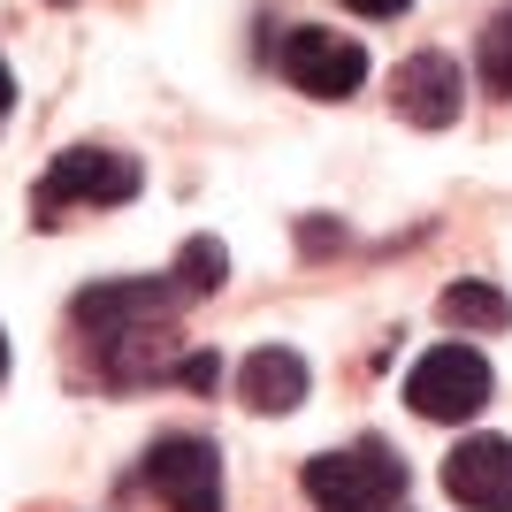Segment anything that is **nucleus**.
Returning a JSON list of instances; mask_svg holds the SVG:
<instances>
[{
    "instance_id": "f257e3e1",
    "label": "nucleus",
    "mask_w": 512,
    "mask_h": 512,
    "mask_svg": "<svg viewBox=\"0 0 512 512\" xmlns=\"http://www.w3.org/2000/svg\"><path fill=\"white\" fill-rule=\"evenodd\" d=\"M138 184H146V169H138L130 153H115V146H69V153H54L46 176L31 184V222L54 230V222H69L77 207H123V199H138Z\"/></svg>"
},
{
    "instance_id": "f03ea898",
    "label": "nucleus",
    "mask_w": 512,
    "mask_h": 512,
    "mask_svg": "<svg viewBox=\"0 0 512 512\" xmlns=\"http://www.w3.org/2000/svg\"><path fill=\"white\" fill-rule=\"evenodd\" d=\"M299 482H306V497H314L321 512H390L406 497V459H398L383 436H367V444L306 459Z\"/></svg>"
},
{
    "instance_id": "7ed1b4c3",
    "label": "nucleus",
    "mask_w": 512,
    "mask_h": 512,
    "mask_svg": "<svg viewBox=\"0 0 512 512\" xmlns=\"http://www.w3.org/2000/svg\"><path fill=\"white\" fill-rule=\"evenodd\" d=\"M490 360L474 352V344H436V352H421L406 375V406L421 413V421H474V413L490 406Z\"/></svg>"
},
{
    "instance_id": "20e7f679",
    "label": "nucleus",
    "mask_w": 512,
    "mask_h": 512,
    "mask_svg": "<svg viewBox=\"0 0 512 512\" xmlns=\"http://www.w3.org/2000/svg\"><path fill=\"white\" fill-rule=\"evenodd\" d=\"M283 77L291 92L306 100H352L367 85V46L344 39V31H321V23H299V31H283Z\"/></svg>"
},
{
    "instance_id": "39448f33",
    "label": "nucleus",
    "mask_w": 512,
    "mask_h": 512,
    "mask_svg": "<svg viewBox=\"0 0 512 512\" xmlns=\"http://www.w3.org/2000/svg\"><path fill=\"white\" fill-rule=\"evenodd\" d=\"M390 107L413 130H451L459 107H467V77H459V62H451L444 46H421V54H406V62L390 69Z\"/></svg>"
},
{
    "instance_id": "423d86ee",
    "label": "nucleus",
    "mask_w": 512,
    "mask_h": 512,
    "mask_svg": "<svg viewBox=\"0 0 512 512\" xmlns=\"http://www.w3.org/2000/svg\"><path fill=\"white\" fill-rule=\"evenodd\" d=\"M146 490L169 512H222V459L207 436H161L146 451Z\"/></svg>"
},
{
    "instance_id": "0eeeda50",
    "label": "nucleus",
    "mask_w": 512,
    "mask_h": 512,
    "mask_svg": "<svg viewBox=\"0 0 512 512\" xmlns=\"http://www.w3.org/2000/svg\"><path fill=\"white\" fill-rule=\"evenodd\" d=\"M176 306H192L176 283L115 276V283H92V291H77L69 321H77L85 337H115V329H138V321H176Z\"/></svg>"
},
{
    "instance_id": "6e6552de",
    "label": "nucleus",
    "mask_w": 512,
    "mask_h": 512,
    "mask_svg": "<svg viewBox=\"0 0 512 512\" xmlns=\"http://www.w3.org/2000/svg\"><path fill=\"white\" fill-rule=\"evenodd\" d=\"M444 490L467 512H512V444L505 436H467L444 459Z\"/></svg>"
},
{
    "instance_id": "1a4fd4ad",
    "label": "nucleus",
    "mask_w": 512,
    "mask_h": 512,
    "mask_svg": "<svg viewBox=\"0 0 512 512\" xmlns=\"http://www.w3.org/2000/svg\"><path fill=\"white\" fill-rule=\"evenodd\" d=\"M306 360L291 352V344H260V352H245V367H237V398L253 413H299L306 398Z\"/></svg>"
},
{
    "instance_id": "9d476101",
    "label": "nucleus",
    "mask_w": 512,
    "mask_h": 512,
    "mask_svg": "<svg viewBox=\"0 0 512 512\" xmlns=\"http://www.w3.org/2000/svg\"><path fill=\"white\" fill-rule=\"evenodd\" d=\"M222 276H230V245H222V237H192V245L176 253V268H169V283L184 299H214Z\"/></svg>"
},
{
    "instance_id": "9b49d317",
    "label": "nucleus",
    "mask_w": 512,
    "mask_h": 512,
    "mask_svg": "<svg viewBox=\"0 0 512 512\" xmlns=\"http://www.w3.org/2000/svg\"><path fill=\"white\" fill-rule=\"evenodd\" d=\"M444 321H451V329H505L512 299L497 291V283H451V291H444Z\"/></svg>"
},
{
    "instance_id": "f8f14e48",
    "label": "nucleus",
    "mask_w": 512,
    "mask_h": 512,
    "mask_svg": "<svg viewBox=\"0 0 512 512\" xmlns=\"http://www.w3.org/2000/svg\"><path fill=\"white\" fill-rule=\"evenodd\" d=\"M482 85H490L497 100H512V8L490 16V31H482Z\"/></svg>"
},
{
    "instance_id": "ddd939ff",
    "label": "nucleus",
    "mask_w": 512,
    "mask_h": 512,
    "mask_svg": "<svg viewBox=\"0 0 512 512\" xmlns=\"http://www.w3.org/2000/svg\"><path fill=\"white\" fill-rule=\"evenodd\" d=\"M214 375H222V360H214V352H184V367H176V383H184V390H207Z\"/></svg>"
},
{
    "instance_id": "4468645a",
    "label": "nucleus",
    "mask_w": 512,
    "mask_h": 512,
    "mask_svg": "<svg viewBox=\"0 0 512 512\" xmlns=\"http://www.w3.org/2000/svg\"><path fill=\"white\" fill-rule=\"evenodd\" d=\"M299 245H306V253H337L344 230H337V222H299Z\"/></svg>"
},
{
    "instance_id": "2eb2a0df",
    "label": "nucleus",
    "mask_w": 512,
    "mask_h": 512,
    "mask_svg": "<svg viewBox=\"0 0 512 512\" xmlns=\"http://www.w3.org/2000/svg\"><path fill=\"white\" fill-rule=\"evenodd\" d=\"M344 8H352V16H375V23H383V16H406L413 0H344Z\"/></svg>"
},
{
    "instance_id": "dca6fc26",
    "label": "nucleus",
    "mask_w": 512,
    "mask_h": 512,
    "mask_svg": "<svg viewBox=\"0 0 512 512\" xmlns=\"http://www.w3.org/2000/svg\"><path fill=\"white\" fill-rule=\"evenodd\" d=\"M8 107H16V77H8V62H0V123H8Z\"/></svg>"
},
{
    "instance_id": "f3484780",
    "label": "nucleus",
    "mask_w": 512,
    "mask_h": 512,
    "mask_svg": "<svg viewBox=\"0 0 512 512\" xmlns=\"http://www.w3.org/2000/svg\"><path fill=\"white\" fill-rule=\"evenodd\" d=\"M0 383H8V329H0Z\"/></svg>"
}]
</instances>
